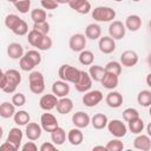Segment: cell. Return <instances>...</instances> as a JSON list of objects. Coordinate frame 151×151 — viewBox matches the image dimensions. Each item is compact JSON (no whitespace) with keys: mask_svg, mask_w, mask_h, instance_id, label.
Masks as SVG:
<instances>
[{"mask_svg":"<svg viewBox=\"0 0 151 151\" xmlns=\"http://www.w3.org/2000/svg\"><path fill=\"white\" fill-rule=\"evenodd\" d=\"M5 85H6V74L0 68V90H2L5 87Z\"/></svg>","mask_w":151,"mask_h":151,"instance_id":"obj_52","label":"cell"},{"mask_svg":"<svg viewBox=\"0 0 151 151\" xmlns=\"http://www.w3.org/2000/svg\"><path fill=\"white\" fill-rule=\"evenodd\" d=\"M2 136H4V129L0 126V139L2 138Z\"/></svg>","mask_w":151,"mask_h":151,"instance_id":"obj_56","label":"cell"},{"mask_svg":"<svg viewBox=\"0 0 151 151\" xmlns=\"http://www.w3.org/2000/svg\"><path fill=\"white\" fill-rule=\"evenodd\" d=\"M137 101L143 107H149L151 105V91L142 90L137 96Z\"/></svg>","mask_w":151,"mask_h":151,"instance_id":"obj_34","label":"cell"},{"mask_svg":"<svg viewBox=\"0 0 151 151\" xmlns=\"http://www.w3.org/2000/svg\"><path fill=\"white\" fill-rule=\"evenodd\" d=\"M105 101H106V104H107L109 107H111V109H118L123 104V96L118 91H111V92L107 93V96L105 98Z\"/></svg>","mask_w":151,"mask_h":151,"instance_id":"obj_19","label":"cell"},{"mask_svg":"<svg viewBox=\"0 0 151 151\" xmlns=\"http://www.w3.org/2000/svg\"><path fill=\"white\" fill-rule=\"evenodd\" d=\"M29 119H31L29 113L27 111H25V110H20L18 112H15L14 116H13L14 123L17 125H19V126H25L26 124L29 123Z\"/></svg>","mask_w":151,"mask_h":151,"instance_id":"obj_32","label":"cell"},{"mask_svg":"<svg viewBox=\"0 0 151 151\" xmlns=\"http://www.w3.org/2000/svg\"><path fill=\"white\" fill-rule=\"evenodd\" d=\"M19 17L17 15V14H8V15H6V18H5V26L7 27V28H9L11 31H12V28L17 25V22L19 21Z\"/></svg>","mask_w":151,"mask_h":151,"instance_id":"obj_46","label":"cell"},{"mask_svg":"<svg viewBox=\"0 0 151 151\" xmlns=\"http://www.w3.org/2000/svg\"><path fill=\"white\" fill-rule=\"evenodd\" d=\"M5 74H6V85L2 88V91L8 94L14 93L18 85L21 83V74L19 73V71L13 70V68L7 70L5 72Z\"/></svg>","mask_w":151,"mask_h":151,"instance_id":"obj_2","label":"cell"},{"mask_svg":"<svg viewBox=\"0 0 151 151\" xmlns=\"http://www.w3.org/2000/svg\"><path fill=\"white\" fill-rule=\"evenodd\" d=\"M58 74H59V78L66 83H72L74 84L80 74V70H78L77 67L72 66V65H68V64H64L59 67L58 70Z\"/></svg>","mask_w":151,"mask_h":151,"instance_id":"obj_4","label":"cell"},{"mask_svg":"<svg viewBox=\"0 0 151 151\" xmlns=\"http://www.w3.org/2000/svg\"><path fill=\"white\" fill-rule=\"evenodd\" d=\"M41 4V7L44 9H47V11H52V9H55L58 7V2L55 0H41L40 1Z\"/></svg>","mask_w":151,"mask_h":151,"instance_id":"obj_48","label":"cell"},{"mask_svg":"<svg viewBox=\"0 0 151 151\" xmlns=\"http://www.w3.org/2000/svg\"><path fill=\"white\" fill-rule=\"evenodd\" d=\"M0 150L1 151H15L17 149H15V146L14 145H12L9 142H5V143H2L1 145H0Z\"/></svg>","mask_w":151,"mask_h":151,"instance_id":"obj_51","label":"cell"},{"mask_svg":"<svg viewBox=\"0 0 151 151\" xmlns=\"http://www.w3.org/2000/svg\"><path fill=\"white\" fill-rule=\"evenodd\" d=\"M88 74H90V77H91L92 80L100 83L103 76L105 74V68L103 66H100V65H90Z\"/></svg>","mask_w":151,"mask_h":151,"instance_id":"obj_31","label":"cell"},{"mask_svg":"<svg viewBox=\"0 0 151 151\" xmlns=\"http://www.w3.org/2000/svg\"><path fill=\"white\" fill-rule=\"evenodd\" d=\"M7 1H8V2H12V4H14L17 0H7Z\"/></svg>","mask_w":151,"mask_h":151,"instance_id":"obj_57","label":"cell"},{"mask_svg":"<svg viewBox=\"0 0 151 151\" xmlns=\"http://www.w3.org/2000/svg\"><path fill=\"white\" fill-rule=\"evenodd\" d=\"M13 5L20 13L26 14V13H28V11L31 8V0H17Z\"/></svg>","mask_w":151,"mask_h":151,"instance_id":"obj_41","label":"cell"},{"mask_svg":"<svg viewBox=\"0 0 151 151\" xmlns=\"http://www.w3.org/2000/svg\"><path fill=\"white\" fill-rule=\"evenodd\" d=\"M126 28L124 24L119 20H112L109 26V35L114 40H120L125 37Z\"/></svg>","mask_w":151,"mask_h":151,"instance_id":"obj_8","label":"cell"},{"mask_svg":"<svg viewBox=\"0 0 151 151\" xmlns=\"http://www.w3.org/2000/svg\"><path fill=\"white\" fill-rule=\"evenodd\" d=\"M68 6L79 14H87L91 12V4L87 0H70Z\"/></svg>","mask_w":151,"mask_h":151,"instance_id":"obj_16","label":"cell"},{"mask_svg":"<svg viewBox=\"0 0 151 151\" xmlns=\"http://www.w3.org/2000/svg\"><path fill=\"white\" fill-rule=\"evenodd\" d=\"M42 37H44V35L40 34L39 32H37V31H34V29H31V31L28 32V34H27V41H28V44H29L31 46L38 47V45L40 44Z\"/></svg>","mask_w":151,"mask_h":151,"instance_id":"obj_36","label":"cell"},{"mask_svg":"<svg viewBox=\"0 0 151 151\" xmlns=\"http://www.w3.org/2000/svg\"><path fill=\"white\" fill-rule=\"evenodd\" d=\"M97 150H103V151H107L106 147L104 145H97V146H93V151H97Z\"/></svg>","mask_w":151,"mask_h":151,"instance_id":"obj_53","label":"cell"},{"mask_svg":"<svg viewBox=\"0 0 151 151\" xmlns=\"http://www.w3.org/2000/svg\"><path fill=\"white\" fill-rule=\"evenodd\" d=\"M125 28L131 32H137L142 27V18L137 14H130L125 19Z\"/></svg>","mask_w":151,"mask_h":151,"instance_id":"obj_22","label":"cell"},{"mask_svg":"<svg viewBox=\"0 0 151 151\" xmlns=\"http://www.w3.org/2000/svg\"><path fill=\"white\" fill-rule=\"evenodd\" d=\"M90 120H91L90 116L84 111H78V112L73 113V116H72V123L78 129L87 127L90 124Z\"/></svg>","mask_w":151,"mask_h":151,"instance_id":"obj_14","label":"cell"},{"mask_svg":"<svg viewBox=\"0 0 151 151\" xmlns=\"http://www.w3.org/2000/svg\"><path fill=\"white\" fill-rule=\"evenodd\" d=\"M55 109H57L58 113L67 114L73 110V101H72V99H70L67 97H61V98L58 99Z\"/></svg>","mask_w":151,"mask_h":151,"instance_id":"obj_20","label":"cell"},{"mask_svg":"<svg viewBox=\"0 0 151 151\" xmlns=\"http://www.w3.org/2000/svg\"><path fill=\"white\" fill-rule=\"evenodd\" d=\"M100 83H101V85H103L105 88H107V90H114V88L118 86L119 76H116V74H113V73L105 72V74L103 76Z\"/></svg>","mask_w":151,"mask_h":151,"instance_id":"obj_23","label":"cell"},{"mask_svg":"<svg viewBox=\"0 0 151 151\" xmlns=\"http://www.w3.org/2000/svg\"><path fill=\"white\" fill-rule=\"evenodd\" d=\"M67 140L70 142L71 145H74V146H78L83 143L84 140V134L81 132L80 129L78 127H74V129H71L68 132H67Z\"/></svg>","mask_w":151,"mask_h":151,"instance_id":"obj_24","label":"cell"},{"mask_svg":"<svg viewBox=\"0 0 151 151\" xmlns=\"http://www.w3.org/2000/svg\"><path fill=\"white\" fill-rule=\"evenodd\" d=\"M19 66H20V68L22 70V71H25V72H31V71H33L34 70V67L37 66L27 55H22L20 59H19Z\"/></svg>","mask_w":151,"mask_h":151,"instance_id":"obj_37","label":"cell"},{"mask_svg":"<svg viewBox=\"0 0 151 151\" xmlns=\"http://www.w3.org/2000/svg\"><path fill=\"white\" fill-rule=\"evenodd\" d=\"M114 1H117V2H120V1H123V0H114Z\"/></svg>","mask_w":151,"mask_h":151,"instance_id":"obj_59","label":"cell"},{"mask_svg":"<svg viewBox=\"0 0 151 151\" xmlns=\"http://www.w3.org/2000/svg\"><path fill=\"white\" fill-rule=\"evenodd\" d=\"M107 122H109L107 116L104 114V113H96V114L91 118V120H90V123L92 124V126H93L96 130H101V129L106 127Z\"/></svg>","mask_w":151,"mask_h":151,"instance_id":"obj_28","label":"cell"},{"mask_svg":"<svg viewBox=\"0 0 151 151\" xmlns=\"http://www.w3.org/2000/svg\"><path fill=\"white\" fill-rule=\"evenodd\" d=\"M98 47H99V50H100L101 53L110 54V53H112L116 50V41L110 35H105V37L99 38Z\"/></svg>","mask_w":151,"mask_h":151,"instance_id":"obj_12","label":"cell"},{"mask_svg":"<svg viewBox=\"0 0 151 151\" xmlns=\"http://www.w3.org/2000/svg\"><path fill=\"white\" fill-rule=\"evenodd\" d=\"M12 104L15 106V107H21L26 104V97L24 93L21 92H17L13 94L12 97Z\"/></svg>","mask_w":151,"mask_h":151,"instance_id":"obj_43","label":"cell"},{"mask_svg":"<svg viewBox=\"0 0 151 151\" xmlns=\"http://www.w3.org/2000/svg\"><path fill=\"white\" fill-rule=\"evenodd\" d=\"M127 124H129V126H127L129 130H130L132 133H134V134L142 133L143 130H144V127H145L144 122H143V119H142L140 117H137V118L131 119L130 122H127Z\"/></svg>","mask_w":151,"mask_h":151,"instance_id":"obj_30","label":"cell"},{"mask_svg":"<svg viewBox=\"0 0 151 151\" xmlns=\"http://www.w3.org/2000/svg\"><path fill=\"white\" fill-rule=\"evenodd\" d=\"M55 147H57V145H54L53 143L45 142L40 145L39 149H40V151H53V150H55Z\"/></svg>","mask_w":151,"mask_h":151,"instance_id":"obj_50","label":"cell"},{"mask_svg":"<svg viewBox=\"0 0 151 151\" xmlns=\"http://www.w3.org/2000/svg\"><path fill=\"white\" fill-rule=\"evenodd\" d=\"M21 150H22V151H37V150H38V146L35 145V143H34L33 140H31V142L25 143V144L21 146Z\"/></svg>","mask_w":151,"mask_h":151,"instance_id":"obj_49","label":"cell"},{"mask_svg":"<svg viewBox=\"0 0 151 151\" xmlns=\"http://www.w3.org/2000/svg\"><path fill=\"white\" fill-rule=\"evenodd\" d=\"M78 59H79V63H80L81 65H84V66H90V65L93 64L94 54H93L91 51H88V50H83V51L79 52Z\"/></svg>","mask_w":151,"mask_h":151,"instance_id":"obj_33","label":"cell"},{"mask_svg":"<svg viewBox=\"0 0 151 151\" xmlns=\"http://www.w3.org/2000/svg\"><path fill=\"white\" fill-rule=\"evenodd\" d=\"M92 81H93V80L91 79L88 72H85V71H81V70H80V74H79V77H78L77 81H76L73 85H74V87H76V90H77L78 92L85 93V92H87L88 90H91V87H92Z\"/></svg>","mask_w":151,"mask_h":151,"instance_id":"obj_6","label":"cell"},{"mask_svg":"<svg viewBox=\"0 0 151 151\" xmlns=\"http://www.w3.org/2000/svg\"><path fill=\"white\" fill-rule=\"evenodd\" d=\"M25 55H27L37 66L41 63V55H40V53L38 52V51H35V50H29V51H27L26 53H24Z\"/></svg>","mask_w":151,"mask_h":151,"instance_id":"obj_47","label":"cell"},{"mask_svg":"<svg viewBox=\"0 0 151 151\" xmlns=\"http://www.w3.org/2000/svg\"><path fill=\"white\" fill-rule=\"evenodd\" d=\"M137 117H139V112L133 107H127L123 111V118L125 122H130L131 119L137 118Z\"/></svg>","mask_w":151,"mask_h":151,"instance_id":"obj_44","label":"cell"},{"mask_svg":"<svg viewBox=\"0 0 151 151\" xmlns=\"http://www.w3.org/2000/svg\"><path fill=\"white\" fill-rule=\"evenodd\" d=\"M133 147L137 150H142V151H149L151 149V139L149 134H140L138 133V136L134 138L133 140Z\"/></svg>","mask_w":151,"mask_h":151,"instance_id":"obj_17","label":"cell"},{"mask_svg":"<svg viewBox=\"0 0 151 151\" xmlns=\"http://www.w3.org/2000/svg\"><path fill=\"white\" fill-rule=\"evenodd\" d=\"M55 1H57L59 5H64V4H68L70 0H55Z\"/></svg>","mask_w":151,"mask_h":151,"instance_id":"obj_54","label":"cell"},{"mask_svg":"<svg viewBox=\"0 0 151 151\" xmlns=\"http://www.w3.org/2000/svg\"><path fill=\"white\" fill-rule=\"evenodd\" d=\"M25 126H26L25 134H26L28 140H33L34 142V140H38L41 137L42 129H41V126L38 123H28Z\"/></svg>","mask_w":151,"mask_h":151,"instance_id":"obj_13","label":"cell"},{"mask_svg":"<svg viewBox=\"0 0 151 151\" xmlns=\"http://www.w3.org/2000/svg\"><path fill=\"white\" fill-rule=\"evenodd\" d=\"M52 44H53L52 39L48 37V34H46V35L42 37V39H41V41H40V44L38 45L37 48L39 51H47V50H50L52 47Z\"/></svg>","mask_w":151,"mask_h":151,"instance_id":"obj_45","label":"cell"},{"mask_svg":"<svg viewBox=\"0 0 151 151\" xmlns=\"http://www.w3.org/2000/svg\"><path fill=\"white\" fill-rule=\"evenodd\" d=\"M12 32L15 35H20V37L26 35L28 33V25H27V22L25 20H22V19H19V21L17 22V25L12 28Z\"/></svg>","mask_w":151,"mask_h":151,"instance_id":"obj_35","label":"cell"},{"mask_svg":"<svg viewBox=\"0 0 151 151\" xmlns=\"http://www.w3.org/2000/svg\"><path fill=\"white\" fill-rule=\"evenodd\" d=\"M28 84L29 91L34 94H41L45 91V79L42 73L39 71H31L28 76Z\"/></svg>","mask_w":151,"mask_h":151,"instance_id":"obj_1","label":"cell"},{"mask_svg":"<svg viewBox=\"0 0 151 151\" xmlns=\"http://www.w3.org/2000/svg\"><path fill=\"white\" fill-rule=\"evenodd\" d=\"M40 126L44 131L51 132L59 126V123H58V119L52 113H48L46 111V113H42L40 117Z\"/></svg>","mask_w":151,"mask_h":151,"instance_id":"obj_9","label":"cell"},{"mask_svg":"<svg viewBox=\"0 0 151 151\" xmlns=\"http://www.w3.org/2000/svg\"><path fill=\"white\" fill-rule=\"evenodd\" d=\"M101 35V28L98 24H88L85 28V37L90 40H97Z\"/></svg>","mask_w":151,"mask_h":151,"instance_id":"obj_27","label":"cell"},{"mask_svg":"<svg viewBox=\"0 0 151 151\" xmlns=\"http://www.w3.org/2000/svg\"><path fill=\"white\" fill-rule=\"evenodd\" d=\"M22 131L19 129V127H12L8 132V136H7V142H9L12 145L15 146L17 150H19L20 145H21V140H22Z\"/></svg>","mask_w":151,"mask_h":151,"instance_id":"obj_21","label":"cell"},{"mask_svg":"<svg viewBox=\"0 0 151 151\" xmlns=\"http://www.w3.org/2000/svg\"><path fill=\"white\" fill-rule=\"evenodd\" d=\"M150 73L147 74V77H146V84H147V86H151V84H150Z\"/></svg>","mask_w":151,"mask_h":151,"instance_id":"obj_55","label":"cell"},{"mask_svg":"<svg viewBox=\"0 0 151 151\" xmlns=\"http://www.w3.org/2000/svg\"><path fill=\"white\" fill-rule=\"evenodd\" d=\"M92 18L99 22H110L116 18V11L109 6H98L92 9Z\"/></svg>","mask_w":151,"mask_h":151,"instance_id":"obj_3","label":"cell"},{"mask_svg":"<svg viewBox=\"0 0 151 151\" xmlns=\"http://www.w3.org/2000/svg\"><path fill=\"white\" fill-rule=\"evenodd\" d=\"M106 127H107L109 132L116 138H122L127 132V126L119 119H112V120L107 122Z\"/></svg>","mask_w":151,"mask_h":151,"instance_id":"obj_5","label":"cell"},{"mask_svg":"<svg viewBox=\"0 0 151 151\" xmlns=\"http://www.w3.org/2000/svg\"><path fill=\"white\" fill-rule=\"evenodd\" d=\"M132 1H134V2H138V1H140V0H132Z\"/></svg>","mask_w":151,"mask_h":151,"instance_id":"obj_58","label":"cell"},{"mask_svg":"<svg viewBox=\"0 0 151 151\" xmlns=\"http://www.w3.org/2000/svg\"><path fill=\"white\" fill-rule=\"evenodd\" d=\"M66 132L63 127L58 126L57 129H54L53 131H51V140L54 145H63L66 142Z\"/></svg>","mask_w":151,"mask_h":151,"instance_id":"obj_26","label":"cell"},{"mask_svg":"<svg viewBox=\"0 0 151 151\" xmlns=\"http://www.w3.org/2000/svg\"><path fill=\"white\" fill-rule=\"evenodd\" d=\"M68 47L73 52H80V51L85 50V47H86V37H85V34L76 33V34L71 35V38L68 40Z\"/></svg>","mask_w":151,"mask_h":151,"instance_id":"obj_10","label":"cell"},{"mask_svg":"<svg viewBox=\"0 0 151 151\" xmlns=\"http://www.w3.org/2000/svg\"><path fill=\"white\" fill-rule=\"evenodd\" d=\"M138 63V54L136 51L126 50L120 54V65L125 67H132Z\"/></svg>","mask_w":151,"mask_h":151,"instance_id":"obj_11","label":"cell"},{"mask_svg":"<svg viewBox=\"0 0 151 151\" xmlns=\"http://www.w3.org/2000/svg\"><path fill=\"white\" fill-rule=\"evenodd\" d=\"M105 147L107 151H122L124 149V143L119 138H114V139L109 140Z\"/></svg>","mask_w":151,"mask_h":151,"instance_id":"obj_40","label":"cell"},{"mask_svg":"<svg viewBox=\"0 0 151 151\" xmlns=\"http://www.w3.org/2000/svg\"><path fill=\"white\" fill-rule=\"evenodd\" d=\"M52 93L58 97V98H61V97H66L68 93H70V85L68 83L64 81V80H57L52 84Z\"/></svg>","mask_w":151,"mask_h":151,"instance_id":"obj_15","label":"cell"},{"mask_svg":"<svg viewBox=\"0 0 151 151\" xmlns=\"http://www.w3.org/2000/svg\"><path fill=\"white\" fill-rule=\"evenodd\" d=\"M15 113V106L12 104V101H4L0 104V117L8 119L13 117Z\"/></svg>","mask_w":151,"mask_h":151,"instance_id":"obj_29","label":"cell"},{"mask_svg":"<svg viewBox=\"0 0 151 151\" xmlns=\"http://www.w3.org/2000/svg\"><path fill=\"white\" fill-rule=\"evenodd\" d=\"M7 55L11 59H20L24 55V47L19 42H11L7 46Z\"/></svg>","mask_w":151,"mask_h":151,"instance_id":"obj_25","label":"cell"},{"mask_svg":"<svg viewBox=\"0 0 151 151\" xmlns=\"http://www.w3.org/2000/svg\"><path fill=\"white\" fill-rule=\"evenodd\" d=\"M32 29L39 32V33L42 34V35H46V34H48V32H50V24H48L46 20H45V21H40V22H34Z\"/></svg>","mask_w":151,"mask_h":151,"instance_id":"obj_42","label":"cell"},{"mask_svg":"<svg viewBox=\"0 0 151 151\" xmlns=\"http://www.w3.org/2000/svg\"><path fill=\"white\" fill-rule=\"evenodd\" d=\"M105 72H109V73H113L116 76H120L122 73V65L119 61H109L106 65H105Z\"/></svg>","mask_w":151,"mask_h":151,"instance_id":"obj_39","label":"cell"},{"mask_svg":"<svg viewBox=\"0 0 151 151\" xmlns=\"http://www.w3.org/2000/svg\"><path fill=\"white\" fill-rule=\"evenodd\" d=\"M103 98H104V96H103L101 91H99V90H92V91L88 90L83 96V104L87 107H93V106H97L103 100Z\"/></svg>","mask_w":151,"mask_h":151,"instance_id":"obj_7","label":"cell"},{"mask_svg":"<svg viewBox=\"0 0 151 151\" xmlns=\"http://www.w3.org/2000/svg\"><path fill=\"white\" fill-rule=\"evenodd\" d=\"M46 18H47V13L44 8H34L31 11V19L33 20V22L45 21Z\"/></svg>","mask_w":151,"mask_h":151,"instance_id":"obj_38","label":"cell"},{"mask_svg":"<svg viewBox=\"0 0 151 151\" xmlns=\"http://www.w3.org/2000/svg\"><path fill=\"white\" fill-rule=\"evenodd\" d=\"M58 101V97H55L53 93L52 94H44L41 96L40 100H39V106L40 109H42L44 111H51L55 107Z\"/></svg>","mask_w":151,"mask_h":151,"instance_id":"obj_18","label":"cell"}]
</instances>
